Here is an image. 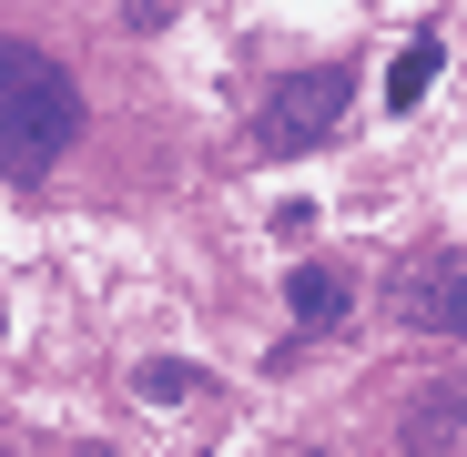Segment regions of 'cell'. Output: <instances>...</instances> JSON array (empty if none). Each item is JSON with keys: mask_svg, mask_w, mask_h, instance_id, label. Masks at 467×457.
I'll list each match as a JSON object with an SVG mask.
<instances>
[{"mask_svg": "<svg viewBox=\"0 0 467 457\" xmlns=\"http://www.w3.org/2000/svg\"><path fill=\"white\" fill-rule=\"evenodd\" d=\"M82 82L51 61V51H31V41H11L0 31V152H11V173L31 183V173H51L71 142H82Z\"/></svg>", "mask_w": 467, "mask_h": 457, "instance_id": "cell-1", "label": "cell"}, {"mask_svg": "<svg viewBox=\"0 0 467 457\" xmlns=\"http://www.w3.org/2000/svg\"><path fill=\"white\" fill-rule=\"evenodd\" d=\"M336 122H346V71H295V82H275L265 112H254V152L265 163H295V152H316Z\"/></svg>", "mask_w": 467, "mask_h": 457, "instance_id": "cell-2", "label": "cell"}, {"mask_svg": "<svg viewBox=\"0 0 467 457\" xmlns=\"http://www.w3.org/2000/svg\"><path fill=\"white\" fill-rule=\"evenodd\" d=\"M386 316L407 336H467V254H447V244L407 254L386 275Z\"/></svg>", "mask_w": 467, "mask_h": 457, "instance_id": "cell-3", "label": "cell"}, {"mask_svg": "<svg viewBox=\"0 0 467 457\" xmlns=\"http://www.w3.org/2000/svg\"><path fill=\"white\" fill-rule=\"evenodd\" d=\"M407 447H417V457H467V366L407 407Z\"/></svg>", "mask_w": 467, "mask_h": 457, "instance_id": "cell-4", "label": "cell"}, {"mask_svg": "<svg viewBox=\"0 0 467 457\" xmlns=\"http://www.w3.org/2000/svg\"><path fill=\"white\" fill-rule=\"evenodd\" d=\"M285 305H295L305 326H346V305H356V285H346L336 265H295V275H285Z\"/></svg>", "mask_w": 467, "mask_h": 457, "instance_id": "cell-5", "label": "cell"}, {"mask_svg": "<svg viewBox=\"0 0 467 457\" xmlns=\"http://www.w3.org/2000/svg\"><path fill=\"white\" fill-rule=\"evenodd\" d=\"M142 397H163V407H203V397H213V376L183 366V356H152V366H142Z\"/></svg>", "mask_w": 467, "mask_h": 457, "instance_id": "cell-6", "label": "cell"}, {"mask_svg": "<svg viewBox=\"0 0 467 457\" xmlns=\"http://www.w3.org/2000/svg\"><path fill=\"white\" fill-rule=\"evenodd\" d=\"M437 71H447V61H437V41H407V51H397V71H386V102H397V112H417Z\"/></svg>", "mask_w": 467, "mask_h": 457, "instance_id": "cell-7", "label": "cell"}, {"mask_svg": "<svg viewBox=\"0 0 467 457\" xmlns=\"http://www.w3.org/2000/svg\"><path fill=\"white\" fill-rule=\"evenodd\" d=\"M122 21H132V31H163V21H173V0H122Z\"/></svg>", "mask_w": 467, "mask_h": 457, "instance_id": "cell-8", "label": "cell"}]
</instances>
